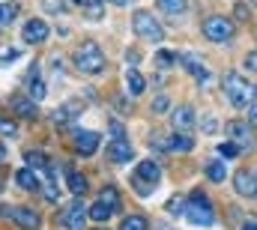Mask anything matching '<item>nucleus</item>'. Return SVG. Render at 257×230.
<instances>
[{
  "label": "nucleus",
  "mask_w": 257,
  "mask_h": 230,
  "mask_svg": "<svg viewBox=\"0 0 257 230\" xmlns=\"http://www.w3.org/2000/svg\"><path fill=\"white\" fill-rule=\"evenodd\" d=\"M221 90H224V96H227V102L233 108H248L254 102V93H257V87L248 84L239 72H227L224 81H221Z\"/></svg>",
  "instance_id": "nucleus-1"
},
{
  "label": "nucleus",
  "mask_w": 257,
  "mask_h": 230,
  "mask_svg": "<svg viewBox=\"0 0 257 230\" xmlns=\"http://www.w3.org/2000/svg\"><path fill=\"white\" fill-rule=\"evenodd\" d=\"M72 63H75V69L84 72V75H99V72L105 69V54H102V48H99L96 42H84L81 48H75Z\"/></svg>",
  "instance_id": "nucleus-2"
},
{
  "label": "nucleus",
  "mask_w": 257,
  "mask_h": 230,
  "mask_svg": "<svg viewBox=\"0 0 257 230\" xmlns=\"http://www.w3.org/2000/svg\"><path fill=\"white\" fill-rule=\"evenodd\" d=\"M132 30H135V36H141L144 42H162V39H165V27H162L159 18H156L153 12H147V9H138V12L132 15Z\"/></svg>",
  "instance_id": "nucleus-3"
},
{
  "label": "nucleus",
  "mask_w": 257,
  "mask_h": 230,
  "mask_svg": "<svg viewBox=\"0 0 257 230\" xmlns=\"http://www.w3.org/2000/svg\"><path fill=\"white\" fill-rule=\"evenodd\" d=\"M186 218L192 224H200V227H212L215 224V212H212L209 197L203 191H194L192 197L186 200Z\"/></svg>",
  "instance_id": "nucleus-4"
},
{
  "label": "nucleus",
  "mask_w": 257,
  "mask_h": 230,
  "mask_svg": "<svg viewBox=\"0 0 257 230\" xmlns=\"http://www.w3.org/2000/svg\"><path fill=\"white\" fill-rule=\"evenodd\" d=\"M203 36H206L209 42H227V39L233 36V21L224 18V15H209V18L203 21Z\"/></svg>",
  "instance_id": "nucleus-5"
},
{
  "label": "nucleus",
  "mask_w": 257,
  "mask_h": 230,
  "mask_svg": "<svg viewBox=\"0 0 257 230\" xmlns=\"http://www.w3.org/2000/svg\"><path fill=\"white\" fill-rule=\"evenodd\" d=\"M48 33H51V27H48L42 18H27V24L21 27V39H24L27 45H42V42L48 39Z\"/></svg>",
  "instance_id": "nucleus-6"
},
{
  "label": "nucleus",
  "mask_w": 257,
  "mask_h": 230,
  "mask_svg": "<svg viewBox=\"0 0 257 230\" xmlns=\"http://www.w3.org/2000/svg\"><path fill=\"white\" fill-rule=\"evenodd\" d=\"M87 218H90V215H87V206L81 203V197H78V200H75L72 206H66L63 215H60V221H63V224H66L69 230H84Z\"/></svg>",
  "instance_id": "nucleus-7"
},
{
  "label": "nucleus",
  "mask_w": 257,
  "mask_h": 230,
  "mask_svg": "<svg viewBox=\"0 0 257 230\" xmlns=\"http://www.w3.org/2000/svg\"><path fill=\"white\" fill-rule=\"evenodd\" d=\"M227 135H230V141H233L239 150H251V144H254V138H251V126H248L245 120H233V123H227Z\"/></svg>",
  "instance_id": "nucleus-8"
},
{
  "label": "nucleus",
  "mask_w": 257,
  "mask_h": 230,
  "mask_svg": "<svg viewBox=\"0 0 257 230\" xmlns=\"http://www.w3.org/2000/svg\"><path fill=\"white\" fill-rule=\"evenodd\" d=\"M99 141H102L99 132H78L75 135V153L78 156H93L99 150Z\"/></svg>",
  "instance_id": "nucleus-9"
},
{
  "label": "nucleus",
  "mask_w": 257,
  "mask_h": 230,
  "mask_svg": "<svg viewBox=\"0 0 257 230\" xmlns=\"http://www.w3.org/2000/svg\"><path fill=\"white\" fill-rule=\"evenodd\" d=\"M108 159L117 162V165H123V162H132L135 159V150H132V144H128L126 138H114L108 144Z\"/></svg>",
  "instance_id": "nucleus-10"
},
{
  "label": "nucleus",
  "mask_w": 257,
  "mask_h": 230,
  "mask_svg": "<svg viewBox=\"0 0 257 230\" xmlns=\"http://www.w3.org/2000/svg\"><path fill=\"white\" fill-rule=\"evenodd\" d=\"M233 188L242 197H257V173L254 171H239L233 176Z\"/></svg>",
  "instance_id": "nucleus-11"
},
{
  "label": "nucleus",
  "mask_w": 257,
  "mask_h": 230,
  "mask_svg": "<svg viewBox=\"0 0 257 230\" xmlns=\"http://www.w3.org/2000/svg\"><path fill=\"white\" fill-rule=\"evenodd\" d=\"M171 126H174V132H189L194 126V111L189 105L174 108V111H171Z\"/></svg>",
  "instance_id": "nucleus-12"
},
{
  "label": "nucleus",
  "mask_w": 257,
  "mask_h": 230,
  "mask_svg": "<svg viewBox=\"0 0 257 230\" xmlns=\"http://www.w3.org/2000/svg\"><path fill=\"white\" fill-rule=\"evenodd\" d=\"M12 221L24 230H36L42 224V218H39L33 209H27V206H15V209H12Z\"/></svg>",
  "instance_id": "nucleus-13"
},
{
  "label": "nucleus",
  "mask_w": 257,
  "mask_h": 230,
  "mask_svg": "<svg viewBox=\"0 0 257 230\" xmlns=\"http://www.w3.org/2000/svg\"><path fill=\"white\" fill-rule=\"evenodd\" d=\"M81 111H84V102H66V105H60V108L51 114V123H54V126H66L69 120H75Z\"/></svg>",
  "instance_id": "nucleus-14"
},
{
  "label": "nucleus",
  "mask_w": 257,
  "mask_h": 230,
  "mask_svg": "<svg viewBox=\"0 0 257 230\" xmlns=\"http://www.w3.org/2000/svg\"><path fill=\"white\" fill-rule=\"evenodd\" d=\"M194 141L186 135V132H174L171 138H165V150L168 153H192Z\"/></svg>",
  "instance_id": "nucleus-15"
},
{
  "label": "nucleus",
  "mask_w": 257,
  "mask_h": 230,
  "mask_svg": "<svg viewBox=\"0 0 257 230\" xmlns=\"http://www.w3.org/2000/svg\"><path fill=\"white\" fill-rule=\"evenodd\" d=\"M177 60H180V63L186 66V72H189V75H194V78H200V81H206V78H209V72L203 69V63H200V60L194 57V54H189V51H183V54H177Z\"/></svg>",
  "instance_id": "nucleus-16"
},
{
  "label": "nucleus",
  "mask_w": 257,
  "mask_h": 230,
  "mask_svg": "<svg viewBox=\"0 0 257 230\" xmlns=\"http://www.w3.org/2000/svg\"><path fill=\"white\" fill-rule=\"evenodd\" d=\"M135 176H141L144 182H150V185H156L159 179H162V168L153 162V159H147V162H141L138 165V171H135Z\"/></svg>",
  "instance_id": "nucleus-17"
},
{
  "label": "nucleus",
  "mask_w": 257,
  "mask_h": 230,
  "mask_svg": "<svg viewBox=\"0 0 257 230\" xmlns=\"http://www.w3.org/2000/svg\"><path fill=\"white\" fill-rule=\"evenodd\" d=\"M15 179H18V185L24 191H39V176L33 173V168H21V171L15 173Z\"/></svg>",
  "instance_id": "nucleus-18"
},
{
  "label": "nucleus",
  "mask_w": 257,
  "mask_h": 230,
  "mask_svg": "<svg viewBox=\"0 0 257 230\" xmlns=\"http://www.w3.org/2000/svg\"><path fill=\"white\" fill-rule=\"evenodd\" d=\"M18 12H21L18 0H0V24H3V27L12 24V21L18 18Z\"/></svg>",
  "instance_id": "nucleus-19"
},
{
  "label": "nucleus",
  "mask_w": 257,
  "mask_h": 230,
  "mask_svg": "<svg viewBox=\"0 0 257 230\" xmlns=\"http://www.w3.org/2000/svg\"><path fill=\"white\" fill-rule=\"evenodd\" d=\"M69 191L75 197H84L87 194V176H81L78 171H69Z\"/></svg>",
  "instance_id": "nucleus-20"
},
{
  "label": "nucleus",
  "mask_w": 257,
  "mask_h": 230,
  "mask_svg": "<svg viewBox=\"0 0 257 230\" xmlns=\"http://www.w3.org/2000/svg\"><path fill=\"white\" fill-rule=\"evenodd\" d=\"M126 84H128V93H132V96H141L144 87H147V81H144L141 72H135V69H128L126 72Z\"/></svg>",
  "instance_id": "nucleus-21"
},
{
  "label": "nucleus",
  "mask_w": 257,
  "mask_h": 230,
  "mask_svg": "<svg viewBox=\"0 0 257 230\" xmlns=\"http://www.w3.org/2000/svg\"><path fill=\"white\" fill-rule=\"evenodd\" d=\"M87 215H90L93 221H108V218L114 215V209H111L108 203H102V200H99V203H93V206L87 209Z\"/></svg>",
  "instance_id": "nucleus-22"
},
{
  "label": "nucleus",
  "mask_w": 257,
  "mask_h": 230,
  "mask_svg": "<svg viewBox=\"0 0 257 230\" xmlns=\"http://www.w3.org/2000/svg\"><path fill=\"white\" fill-rule=\"evenodd\" d=\"M159 9L168 15H183L189 9V0H159Z\"/></svg>",
  "instance_id": "nucleus-23"
},
{
  "label": "nucleus",
  "mask_w": 257,
  "mask_h": 230,
  "mask_svg": "<svg viewBox=\"0 0 257 230\" xmlns=\"http://www.w3.org/2000/svg\"><path fill=\"white\" fill-rule=\"evenodd\" d=\"M12 111L18 117H33L36 114V105H33V99H21L18 96V99H12Z\"/></svg>",
  "instance_id": "nucleus-24"
},
{
  "label": "nucleus",
  "mask_w": 257,
  "mask_h": 230,
  "mask_svg": "<svg viewBox=\"0 0 257 230\" xmlns=\"http://www.w3.org/2000/svg\"><path fill=\"white\" fill-rule=\"evenodd\" d=\"M224 176H227V168H224V162H209L206 165V179H212V182H224Z\"/></svg>",
  "instance_id": "nucleus-25"
},
{
  "label": "nucleus",
  "mask_w": 257,
  "mask_h": 230,
  "mask_svg": "<svg viewBox=\"0 0 257 230\" xmlns=\"http://www.w3.org/2000/svg\"><path fill=\"white\" fill-rule=\"evenodd\" d=\"M120 230H150V221H147L144 215H126L123 224H120Z\"/></svg>",
  "instance_id": "nucleus-26"
},
{
  "label": "nucleus",
  "mask_w": 257,
  "mask_h": 230,
  "mask_svg": "<svg viewBox=\"0 0 257 230\" xmlns=\"http://www.w3.org/2000/svg\"><path fill=\"white\" fill-rule=\"evenodd\" d=\"M24 162H27L30 168H42V171L48 168V159H45L39 150H27V153H24Z\"/></svg>",
  "instance_id": "nucleus-27"
},
{
  "label": "nucleus",
  "mask_w": 257,
  "mask_h": 230,
  "mask_svg": "<svg viewBox=\"0 0 257 230\" xmlns=\"http://www.w3.org/2000/svg\"><path fill=\"white\" fill-rule=\"evenodd\" d=\"M42 9L51 12V15H63L66 9H69V3L66 0H42Z\"/></svg>",
  "instance_id": "nucleus-28"
},
{
  "label": "nucleus",
  "mask_w": 257,
  "mask_h": 230,
  "mask_svg": "<svg viewBox=\"0 0 257 230\" xmlns=\"http://www.w3.org/2000/svg\"><path fill=\"white\" fill-rule=\"evenodd\" d=\"M239 153H242V150H239L233 141H227V144H218V156H221V159H236Z\"/></svg>",
  "instance_id": "nucleus-29"
},
{
  "label": "nucleus",
  "mask_w": 257,
  "mask_h": 230,
  "mask_svg": "<svg viewBox=\"0 0 257 230\" xmlns=\"http://www.w3.org/2000/svg\"><path fill=\"white\" fill-rule=\"evenodd\" d=\"M186 200L189 197H171L168 200V212L171 215H186Z\"/></svg>",
  "instance_id": "nucleus-30"
},
{
  "label": "nucleus",
  "mask_w": 257,
  "mask_h": 230,
  "mask_svg": "<svg viewBox=\"0 0 257 230\" xmlns=\"http://www.w3.org/2000/svg\"><path fill=\"white\" fill-rule=\"evenodd\" d=\"M102 203H108L111 209H117V206H120V197H117V188H111V185H108V188H102Z\"/></svg>",
  "instance_id": "nucleus-31"
},
{
  "label": "nucleus",
  "mask_w": 257,
  "mask_h": 230,
  "mask_svg": "<svg viewBox=\"0 0 257 230\" xmlns=\"http://www.w3.org/2000/svg\"><path fill=\"white\" fill-rule=\"evenodd\" d=\"M0 135H3V138H15V135H18V126H15L12 120L0 117Z\"/></svg>",
  "instance_id": "nucleus-32"
},
{
  "label": "nucleus",
  "mask_w": 257,
  "mask_h": 230,
  "mask_svg": "<svg viewBox=\"0 0 257 230\" xmlns=\"http://www.w3.org/2000/svg\"><path fill=\"white\" fill-rule=\"evenodd\" d=\"M200 132H203V135H215V132H218V123H215V117H212V114L203 117V123H200Z\"/></svg>",
  "instance_id": "nucleus-33"
},
{
  "label": "nucleus",
  "mask_w": 257,
  "mask_h": 230,
  "mask_svg": "<svg viewBox=\"0 0 257 230\" xmlns=\"http://www.w3.org/2000/svg\"><path fill=\"white\" fill-rule=\"evenodd\" d=\"M171 108V99L168 96H156L153 99V114H162V111H168Z\"/></svg>",
  "instance_id": "nucleus-34"
},
{
  "label": "nucleus",
  "mask_w": 257,
  "mask_h": 230,
  "mask_svg": "<svg viewBox=\"0 0 257 230\" xmlns=\"http://www.w3.org/2000/svg\"><path fill=\"white\" fill-rule=\"evenodd\" d=\"M132 185L138 188V194H141V197H147V194L153 191V185H150V182H144L141 176H132Z\"/></svg>",
  "instance_id": "nucleus-35"
},
{
  "label": "nucleus",
  "mask_w": 257,
  "mask_h": 230,
  "mask_svg": "<svg viewBox=\"0 0 257 230\" xmlns=\"http://www.w3.org/2000/svg\"><path fill=\"white\" fill-rule=\"evenodd\" d=\"M21 57V48H3V51H0V66H3V63H12V60H18Z\"/></svg>",
  "instance_id": "nucleus-36"
},
{
  "label": "nucleus",
  "mask_w": 257,
  "mask_h": 230,
  "mask_svg": "<svg viewBox=\"0 0 257 230\" xmlns=\"http://www.w3.org/2000/svg\"><path fill=\"white\" fill-rule=\"evenodd\" d=\"M233 15H236L239 21H248V18H251V12H248V6H245V3H236V9H233Z\"/></svg>",
  "instance_id": "nucleus-37"
},
{
  "label": "nucleus",
  "mask_w": 257,
  "mask_h": 230,
  "mask_svg": "<svg viewBox=\"0 0 257 230\" xmlns=\"http://www.w3.org/2000/svg\"><path fill=\"white\" fill-rule=\"evenodd\" d=\"M156 60H159L162 66H171V63H177V54H171V51H159Z\"/></svg>",
  "instance_id": "nucleus-38"
},
{
  "label": "nucleus",
  "mask_w": 257,
  "mask_h": 230,
  "mask_svg": "<svg viewBox=\"0 0 257 230\" xmlns=\"http://www.w3.org/2000/svg\"><path fill=\"white\" fill-rule=\"evenodd\" d=\"M245 69L248 72H257V51H248L245 54Z\"/></svg>",
  "instance_id": "nucleus-39"
},
{
  "label": "nucleus",
  "mask_w": 257,
  "mask_h": 230,
  "mask_svg": "<svg viewBox=\"0 0 257 230\" xmlns=\"http://www.w3.org/2000/svg\"><path fill=\"white\" fill-rule=\"evenodd\" d=\"M245 123H248L251 129H257V102H251V105H248V120H245Z\"/></svg>",
  "instance_id": "nucleus-40"
},
{
  "label": "nucleus",
  "mask_w": 257,
  "mask_h": 230,
  "mask_svg": "<svg viewBox=\"0 0 257 230\" xmlns=\"http://www.w3.org/2000/svg\"><path fill=\"white\" fill-rule=\"evenodd\" d=\"M111 132H114V138H123V123L114 120V123H111Z\"/></svg>",
  "instance_id": "nucleus-41"
},
{
  "label": "nucleus",
  "mask_w": 257,
  "mask_h": 230,
  "mask_svg": "<svg viewBox=\"0 0 257 230\" xmlns=\"http://www.w3.org/2000/svg\"><path fill=\"white\" fill-rule=\"evenodd\" d=\"M90 3H93V0H72V6H78V9H87Z\"/></svg>",
  "instance_id": "nucleus-42"
},
{
  "label": "nucleus",
  "mask_w": 257,
  "mask_h": 230,
  "mask_svg": "<svg viewBox=\"0 0 257 230\" xmlns=\"http://www.w3.org/2000/svg\"><path fill=\"white\" fill-rule=\"evenodd\" d=\"M242 230H257V218H248V221L242 224Z\"/></svg>",
  "instance_id": "nucleus-43"
},
{
  "label": "nucleus",
  "mask_w": 257,
  "mask_h": 230,
  "mask_svg": "<svg viewBox=\"0 0 257 230\" xmlns=\"http://www.w3.org/2000/svg\"><path fill=\"white\" fill-rule=\"evenodd\" d=\"M114 3H117V6H126V3H132V0H114Z\"/></svg>",
  "instance_id": "nucleus-44"
},
{
  "label": "nucleus",
  "mask_w": 257,
  "mask_h": 230,
  "mask_svg": "<svg viewBox=\"0 0 257 230\" xmlns=\"http://www.w3.org/2000/svg\"><path fill=\"white\" fill-rule=\"evenodd\" d=\"M3 156H6V147H3V144H0V159H3Z\"/></svg>",
  "instance_id": "nucleus-45"
},
{
  "label": "nucleus",
  "mask_w": 257,
  "mask_h": 230,
  "mask_svg": "<svg viewBox=\"0 0 257 230\" xmlns=\"http://www.w3.org/2000/svg\"><path fill=\"white\" fill-rule=\"evenodd\" d=\"M156 230H174V227H165V224H162V227H156Z\"/></svg>",
  "instance_id": "nucleus-46"
},
{
  "label": "nucleus",
  "mask_w": 257,
  "mask_h": 230,
  "mask_svg": "<svg viewBox=\"0 0 257 230\" xmlns=\"http://www.w3.org/2000/svg\"><path fill=\"white\" fill-rule=\"evenodd\" d=\"M102 3H105V0H102Z\"/></svg>",
  "instance_id": "nucleus-47"
},
{
  "label": "nucleus",
  "mask_w": 257,
  "mask_h": 230,
  "mask_svg": "<svg viewBox=\"0 0 257 230\" xmlns=\"http://www.w3.org/2000/svg\"><path fill=\"white\" fill-rule=\"evenodd\" d=\"M0 27H3V24H0Z\"/></svg>",
  "instance_id": "nucleus-48"
},
{
  "label": "nucleus",
  "mask_w": 257,
  "mask_h": 230,
  "mask_svg": "<svg viewBox=\"0 0 257 230\" xmlns=\"http://www.w3.org/2000/svg\"><path fill=\"white\" fill-rule=\"evenodd\" d=\"M254 3H257V0H254Z\"/></svg>",
  "instance_id": "nucleus-49"
}]
</instances>
